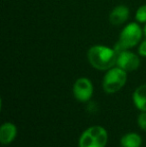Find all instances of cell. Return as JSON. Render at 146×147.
Wrapping results in <instances>:
<instances>
[{"instance_id":"obj_4","label":"cell","mask_w":146,"mask_h":147,"mask_svg":"<svg viewBox=\"0 0 146 147\" xmlns=\"http://www.w3.org/2000/svg\"><path fill=\"white\" fill-rule=\"evenodd\" d=\"M107 142V130L103 126L92 125L80 134L78 147H106Z\"/></svg>"},{"instance_id":"obj_8","label":"cell","mask_w":146,"mask_h":147,"mask_svg":"<svg viewBox=\"0 0 146 147\" xmlns=\"http://www.w3.org/2000/svg\"><path fill=\"white\" fill-rule=\"evenodd\" d=\"M17 126L13 122L6 121L0 127V143L2 145H9L17 136Z\"/></svg>"},{"instance_id":"obj_10","label":"cell","mask_w":146,"mask_h":147,"mask_svg":"<svg viewBox=\"0 0 146 147\" xmlns=\"http://www.w3.org/2000/svg\"><path fill=\"white\" fill-rule=\"evenodd\" d=\"M143 144V139L141 135L136 132H128L125 133L120 138L121 147H141Z\"/></svg>"},{"instance_id":"obj_1","label":"cell","mask_w":146,"mask_h":147,"mask_svg":"<svg viewBox=\"0 0 146 147\" xmlns=\"http://www.w3.org/2000/svg\"><path fill=\"white\" fill-rule=\"evenodd\" d=\"M117 52L114 47L103 44L92 45L87 50V60L91 67L98 71H107L116 65Z\"/></svg>"},{"instance_id":"obj_13","label":"cell","mask_w":146,"mask_h":147,"mask_svg":"<svg viewBox=\"0 0 146 147\" xmlns=\"http://www.w3.org/2000/svg\"><path fill=\"white\" fill-rule=\"evenodd\" d=\"M137 53L140 57L146 58V38L144 37L143 40L139 43V45L137 46Z\"/></svg>"},{"instance_id":"obj_2","label":"cell","mask_w":146,"mask_h":147,"mask_svg":"<svg viewBox=\"0 0 146 147\" xmlns=\"http://www.w3.org/2000/svg\"><path fill=\"white\" fill-rule=\"evenodd\" d=\"M144 38V31L141 24L133 21L126 23L121 29L118 41L114 46L116 52H120L126 49H132L138 46Z\"/></svg>"},{"instance_id":"obj_7","label":"cell","mask_w":146,"mask_h":147,"mask_svg":"<svg viewBox=\"0 0 146 147\" xmlns=\"http://www.w3.org/2000/svg\"><path fill=\"white\" fill-rule=\"evenodd\" d=\"M129 14H130V10L128 6L124 4H119L109 12V15H108L109 23L113 26L124 25L128 20Z\"/></svg>"},{"instance_id":"obj_5","label":"cell","mask_w":146,"mask_h":147,"mask_svg":"<svg viewBox=\"0 0 146 147\" xmlns=\"http://www.w3.org/2000/svg\"><path fill=\"white\" fill-rule=\"evenodd\" d=\"M94 93V86L92 81L87 77H79L74 81L72 85V94L74 98L81 103H87L91 100Z\"/></svg>"},{"instance_id":"obj_9","label":"cell","mask_w":146,"mask_h":147,"mask_svg":"<svg viewBox=\"0 0 146 147\" xmlns=\"http://www.w3.org/2000/svg\"><path fill=\"white\" fill-rule=\"evenodd\" d=\"M132 102L139 111H146V83L135 88L132 93Z\"/></svg>"},{"instance_id":"obj_6","label":"cell","mask_w":146,"mask_h":147,"mask_svg":"<svg viewBox=\"0 0 146 147\" xmlns=\"http://www.w3.org/2000/svg\"><path fill=\"white\" fill-rule=\"evenodd\" d=\"M140 63L141 60L138 53L133 52L130 49H126V50L117 52L116 66L125 70L128 73L138 69L139 66H140Z\"/></svg>"},{"instance_id":"obj_14","label":"cell","mask_w":146,"mask_h":147,"mask_svg":"<svg viewBox=\"0 0 146 147\" xmlns=\"http://www.w3.org/2000/svg\"><path fill=\"white\" fill-rule=\"evenodd\" d=\"M143 31H144V37L146 38V24L143 26Z\"/></svg>"},{"instance_id":"obj_11","label":"cell","mask_w":146,"mask_h":147,"mask_svg":"<svg viewBox=\"0 0 146 147\" xmlns=\"http://www.w3.org/2000/svg\"><path fill=\"white\" fill-rule=\"evenodd\" d=\"M134 19L136 22H138L141 25L146 24V4L140 5L135 11Z\"/></svg>"},{"instance_id":"obj_3","label":"cell","mask_w":146,"mask_h":147,"mask_svg":"<svg viewBox=\"0 0 146 147\" xmlns=\"http://www.w3.org/2000/svg\"><path fill=\"white\" fill-rule=\"evenodd\" d=\"M127 80L128 72L115 65L104 73L102 78V89L106 94H114L124 87Z\"/></svg>"},{"instance_id":"obj_12","label":"cell","mask_w":146,"mask_h":147,"mask_svg":"<svg viewBox=\"0 0 146 147\" xmlns=\"http://www.w3.org/2000/svg\"><path fill=\"white\" fill-rule=\"evenodd\" d=\"M137 125L142 131L146 132V111H141L137 116Z\"/></svg>"}]
</instances>
